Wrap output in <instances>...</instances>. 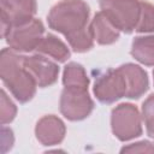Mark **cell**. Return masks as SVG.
I'll return each instance as SVG.
<instances>
[{"label": "cell", "instance_id": "e0dca14e", "mask_svg": "<svg viewBox=\"0 0 154 154\" xmlns=\"http://www.w3.org/2000/svg\"><path fill=\"white\" fill-rule=\"evenodd\" d=\"M142 119L147 134L154 138V94L149 95L142 103Z\"/></svg>", "mask_w": 154, "mask_h": 154}, {"label": "cell", "instance_id": "8fae6325", "mask_svg": "<svg viewBox=\"0 0 154 154\" xmlns=\"http://www.w3.org/2000/svg\"><path fill=\"white\" fill-rule=\"evenodd\" d=\"M125 81H126V97L138 99L141 97L149 87V81L147 72L138 65L128 63L119 66Z\"/></svg>", "mask_w": 154, "mask_h": 154}, {"label": "cell", "instance_id": "9a60e30c", "mask_svg": "<svg viewBox=\"0 0 154 154\" xmlns=\"http://www.w3.org/2000/svg\"><path fill=\"white\" fill-rule=\"evenodd\" d=\"M63 84L64 87H89V78L84 67L78 63H69L64 67L63 72Z\"/></svg>", "mask_w": 154, "mask_h": 154}, {"label": "cell", "instance_id": "277c9868", "mask_svg": "<svg viewBox=\"0 0 154 154\" xmlns=\"http://www.w3.org/2000/svg\"><path fill=\"white\" fill-rule=\"evenodd\" d=\"M43 23L37 18H32L23 24L11 26L4 38H6L11 49L18 53H26L37 48L38 43L43 38Z\"/></svg>", "mask_w": 154, "mask_h": 154}, {"label": "cell", "instance_id": "d6986e66", "mask_svg": "<svg viewBox=\"0 0 154 154\" xmlns=\"http://www.w3.org/2000/svg\"><path fill=\"white\" fill-rule=\"evenodd\" d=\"M152 153L154 152V143L149 141H141L122 148V153Z\"/></svg>", "mask_w": 154, "mask_h": 154}, {"label": "cell", "instance_id": "52a82bcc", "mask_svg": "<svg viewBox=\"0 0 154 154\" xmlns=\"http://www.w3.org/2000/svg\"><path fill=\"white\" fill-rule=\"evenodd\" d=\"M126 81L119 67L108 69L97 75L94 83V95L102 103H113L126 96Z\"/></svg>", "mask_w": 154, "mask_h": 154}, {"label": "cell", "instance_id": "8992f818", "mask_svg": "<svg viewBox=\"0 0 154 154\" xmlns=\"http://www.w3.org/2000/svg\"><path fill=\"white\" fill-rule=\"evenodd\" d=\"M59 107L61 114L72 122L85 119L94 109V101L91 100L88 88L81 87H64Z\"/></svg>", "mask_w": 154, "mask_h": 154}, {"label": "cell", "instance_id": "2e32d148", "mask_svg": "<svg viewBox=\"0 0 154 154\" xmlns=\"http://www.w3.org/2000/svg\"><path fill=\"white\" fill-rule=\"evenodd\" d=\"M137 32H153L154 31V5L141 0V13L137 26Z\"/></svg>", "mask_w": 154, "mask_h": 154}, {"label": "cell", "instance_id": "ac0fdd59", "mask_svg": "<svg viewBox=\"0 0 154 154\" xmlns=\"http://www.w3.org/2000/svg\"><path fill=\"white\" fill-rule=\"evenodd\" d=\"M17 114V107L12 102V100L7 96L6 91L1 90V101H0V119L1 124L5 125L7 123H11Z\"/></svg>", "mask_w": 154, "mask_h": 154}, {"label": "cell", "instance_id": "5bb4252c", "mask_svg": "<svg viewBox=\"0 0 154 154\" xmlns=\"http://www.w3.org/2000/svg\"><path fill=\"white\" fill-rule=\"evenodd\" d=\"M130 53L138 63L146 66H154V35L135 37Z\"/></svg>", "mask_w": 154, "mask_h": 154}, {"label": "cell", "instance_id": "4fadbf2b", "mask_svg": "<svg viewBox=\"0 0 154 154\" xmlns=\"http://www.w3.org/2000/svg\"><path fill=\"white\" fill-rule=\"evenodd\" d=\"M35 51L46 57H51L59 63L66 61L71 55L69 47L53 34H48L43 36V38L41 40V42L38 43Z\"/></svg>", "mask_w": 154, "mask_h": 154}, {"label": "cell", "instance_id": "30bf717a", "mask_svg": "<svg viewBox=\"0 0 154 154\" xmlns=\"http://www.w3.org/2000/svg\"><path fill=\"white\" fill-rule=\"evenodd\" d=\"M66 134V128L64 122L54 116L48 114L38 119L35 126V135L38 142L43 146H55L59 144Z\"/></svg>", "mask_w": 154, "mask_h": 154}, {"label": "cell", "instance_id": "9c48e42d", "mask_svg": "<svg viewBox=\"0 0 154 154\" xmlns=\"http://www.w3.org/2000/svg\"><path fill=\"white\" fill-rule=\"evenodd\" d=\"M24 65L35 79L37 87L46 88L54 84L59 76V66L43 54L24 57Z\"/></svg>", "mask_w": 154, "mask_h": 154}, {"label": "cell", "instance_id": "7a4b0ae2", "mask_svg": "<svg viewBox=\"0 0 154 154\" xmlns=\"http://www.w3.org/2000/svg\"><path fill=\"white\" fill-rule=\"evenodd\" d=\"M0 77L19 102L25 103L34 97L37 84L24 65V55L4 48L0 54Z\"/></svg>", "mask_w": 154, "mask_h": 154}, {"label": "cell", "instance_id": "ffe728a7", "mask_svg": "<svg viewBox=\"0 0 154 154\" xmlns=\"http://www.w3.org/2000/svg\"><path fill=\"white\" fill-rule=\"evenodd\" d=\"M153 81H154V70H153Z\"/></svg>", "mask_w": 154, "mask_h": 154}, {"label": "cell", "instance_id": "3957f363", "mask_svg": "<svg viewBox=\"0 0 154 154\" xmlns=\"http://www.w3.org/2000/svg\"><path fill=\"white\" fill-rule=\"evenodd\" d=\"M100 8L123 32H132L138 23L141 0H100Z\"/></svg>", "mask_w": 154, "mask_h": 154}, {"label": "cell", "instance_id": "6da1fadb", "mask_svg": "<svg viewBox=\"0 0 154 154\" xmlns=\"http://www.w3.org/2000/svg\"><path fill=\"white\" fill-rule=\"evenodd\" d=\"M89 13V6L83 0H60L51 8L47 22L51 29L65 36L75 52L84 53L94 45L88 25Z\"/></svg>", "mask_w": 154, "mask_h": 154}, {"label": "cell", "instance_id": "ba28073f", "mask_svg": "<svg viewBox=\"0 0 154 154\" xmlns=\"http://www.w3.org/2000/svg\"><path fill=\"white\" fill-rule=\"evenodd\" d=\"M0 5L2 37L11 26L32 19L37 8L36 0H0Z\"/></svg>", "mask_w": 154, "mask_h": 154}, {"label": "cell", "instance_id": "5b68a950", "mask_svg": "<svg viewBox=\"0 0 154 154\" xmlns=\"http://www.w3.org/2000/svg\"><path fill=\"white\" fill-rule=\"evenodd\" d=\"M111 128L119 141H130L142 134V119L132 103H120L112 109Z\"/></svg>", "mask_w": 154, "mask_h": 154}, {"label": "cell", "instance_id": "7c38bea8", "mask_svg": "<svg viewBox=\"0 0 154 154\" xmlns=\"http://www.w3.org/2000/svg\"><path fill=\"white\" fill-rule=\"evenodd\" d=\"M89 25L93 38L99 45H112L119 38L120 30L107 18L102 11L94 16Z\"/></svg>", "mask_w": 154, "mask_h": 154}]
</instances>
